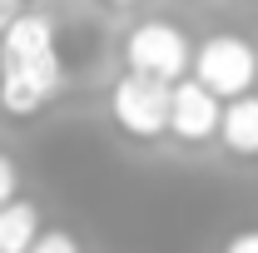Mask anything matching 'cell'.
Masks as SVG:
<instances>
[{"label":"cell","mask_w":258,"mask_h":253,"mask_svg":"<svg viewBox=\"0 0 258 253\" xmlns=\"http://www.w3.org/2000/svg\"><path fill=\"white\" fill-rule=\"evenodd\" d=\"M60 90V55H55V25L45 15H20L0 35V104L10 114H35Z\"/></svg>","instance_id":"obj_1"},{"label":"cell","mask_w":258,"mask_h":253,"mask_svg":"<svg viewBox=\"0 0 258 253\" xmlns=\"http://www.w3.org/2000/svg\"><path fill=\"white\" fill-rule=\"evenodd\" d=\"M109 109H114V119H119L124 134H134V139H154V134L169 129L174 90H169V80H149V75L129 70L124 80L114 85V95H109Z\"/></svg>","instance_id":"obj_2"},{"label":"cell","mask_w":258,"mask_h":253,"mask_svg":"<svg viewBox=\"0 0 258 253\" xmlns=\"http://www.w3.org/2000/svg\"><path fill=\"white\" fill-rule=\"evenodd\" d=\"M194 75H199L219 99L253 95L258 50L248 45V40H238V35H214V40H204V50L194 55Z\"/></svg>","instance_id":"obj_3"},{"label":"cell","mask_w":258,"mask_h":253,"mask_svg":"<svg viewBox=\"0 0 258 253\" xmlns=\"http://www.w3.org/2000/svg\"><path fill=\"white\" fill-rule=\"evenodd\" d=\"M124 55H129V70H139V75H149V80H179L184 70H189V40L179 25H169V20H144V25H134L124 40Z\"/></svg>","instance_id":"obj_4"},{"label":"cell","mask_w":258,"mask_h":253,"mask_svg":"<svg viewBox=\"0 0 258 253\" xmlns=\"http://www.w3.org/2000/svg\"><path fill=\"white\" fill-rule=\"evenodd\" d=\"M224 124V99L214 95L204 80H184V85H174V114H169V134H179V139H209V134H219Z\"/></svg>","instance_id":"obj_5"},{"label":"cell","mask_w":258,"mask_h":253,"mask_svg":"<svg viewBox=\"0 0 258 253\" xmlns=\"http://www.w3.org/2000/svg\"><path fill=\"white\" fill-rule=\"evenodd\" d=\"M219 139H224L233 154H258V95H238L224 104V124H219Z\"/></svg>","instance_id":"obj_6"},{"label":"cell","mask_w":258,"mask_h":253,"mask_svg":"<svg viewBox=\"0 0 258 253\" xmlns=\"http://www.w3.org/2000/svg\"><path fill=\"white\" fill-rule=\"evenodd\" d=\"M35 238H40V214H35L30 204L10 199L0 209V253H30Z\"/></svg>","instance_id":"obj_7"},{"label":"cell","mask_w":258,"mask_h":253,"mask_svg":"<svg viewBox=\"0 0 258 253\" xmlns=\"http://www.w3.org/2000/svg\"><path fill=\"white\" fill-rule=\"evenodd\" d=\"M30 253H80V248H75V238H70V233H40Z\"/></svg>","instance_id":"obj_8"},{"label":"cell","mask_w":258,"mask_h":253,"mask_svg":"<svg viewBox=\"0 0 258 253\" xmlns=\"http://www.w3.org/2000/svg\"><path fill=\"white\" fill-rule=\"evenodd\" d=\"M15 184H20V174H15V164L10 159H0V209L15 199Z\"/></svg>","instance_id":"obj_9"},{"label":"cell","mask_w":258,"mask_h":253,"mask_svg":"<svg viewBox=\"0 0 258 253\" xmlns=\"http://www.w3.org/2000/svg\"><path fill=\"white\" fill-rule=\"evenodd\" d=\"M20 15H25V0H0V35L10 30Z\"/></svg>","instance_id":"obj_10"},{"label":"cell","mask_w":258,"mask_h":253,"mask_svg":"<svg viewBox=\"0 0 258 253\" xmlns=\"http://www.w3.org/2000/svg\"><path fill=\"white\" fill-rule=\"evenodd\" d=\"M224 253H258V228H253V233H238Z\"/></svg>","instance_id":"obj_11"},{"label":"cell","mask_w":258,"mask_h":253,"mask_svg":"<svg viewBox=\"0 0 258 253\" xmlns=\"http://www.w3.org/2000/svg\"><path fill=\"white\" fill-rule=\"evenodd\" d=\"M119 5H124V0H119Z\"/></svg>","instance_id":"obj_12"}]
</instances>
